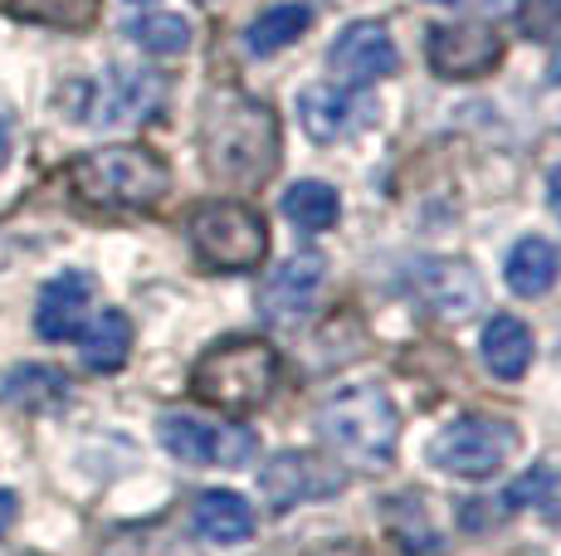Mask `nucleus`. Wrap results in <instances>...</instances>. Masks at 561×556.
I'll use <instances>...</instances> for the list:
<instances>
[{"label":"nucleus","instance_id":"obj_1","mask_svg":"<svg viewBox=\"0 0 561 556\" xmlns=\"http://www.w3.org/2000/svg\"><path fill=\"white\" fill-rule=\"evenodd\" d=\"M278 117L264 99L244 89H210L201 103V157L215 181L230 186H264L278 166Z\"/></svg>","mask_w":561,"mask_h":556},{"label":"nucleus","instance_id":"obj_2","mask_svg":"<svg viewBox=\"0 0 561 556\" xmlns=\"http://www.w3.org/2000/svg\"><path fill=\"white\" fill-rule=\"evenodd\" d=\"M69 190L79 206L103 210V216H127V210H152L171 190V166L152 147L117 142L79 157L69 166Z\"/></svg>","mask_w":561,"mask_h":556},{"label":"nucleus","instance_id":"obj_3","mask_svg":"<svg viewBox=\"0 0 561 556\" xmlns=\"http://www.w3.org/2000/svg\"><path fill=\"white\" fill-rule=\"evenodd\" d=\"M278 381L284 361L264 337H225L191 367V395L210 410H259L274 401Z\"/></svg>","mask_w":561,"mask_h":556},{"label":"nucleus","instance_id":"obj_4","mask_svg":"<svg viewBox=\"0 0 561 556\" xmlns=\"http://www.w3.org/2000/svg\"><path fill=\"white\" fill-rule=\"evenodd\" d=\"M322 440L362 468H386L401 444V410L381 386H347L322 405Z\"/></svg>","mask_w":561,"mask_h":556},{"label":"nucleus","instance_id":"obj_5","mask_svg":"<svg viewBox=\"0 0 561 556\" xmlns=\"http://www.w3.org/2000/svg\"><path fill=\"white\" fill-rule=\"evenodd\" d=\"M186 234L201 264H210L220 274L254 269V264H264L268 250V224L244 200H201L186 220Z\"/></svg>","mask_w":561,"mask_h":556},{"label":"nucleus","instance_id":"obj_6","mask_svg":"<svg viewBox=\"0 0 561 556\" xmlns=\"http://www.w3.org/2000/svg\"><path fill=\"white\" fill-rule=\"evenodd\" d=\"M517 444H523V435H517V425L503 420V415H459L455 425H445V430L435 435L430 464L449 478L479 484V478H493L508 464L517 454Z\"/></svg>","mask_w":561,"mask_h":556},{"label":"nucleus","instance_id":"obj_7","mask_svg":"<svg viewBox=\"0 0 561 556\" xmlns=\"http://www.w3.org/2000/svg\"><path fill=\"white\" fill-rule=\"evenodd\" d=\"M157 435L171 459L196 468H244L259 449L250 425H225V420H205V415H181V410L161 415Z\"/></svg>","mask_w":561,"mask_h":556},{"label":"nucleus","instance_id":"obj_8","mask_svg":"<svg viewBox=\"0 0 561 556\" xmlns=\"http://www.w3.org/2000/svg\"><path fill=\"white\" fill-rule=\"evenodd\" d=\"M342 488H347V468L332 454H318V449H278V454H268L264 468H259V494L278 512L337 498Z\"/></svg>","mask_w":561,"mask_h":556},{"label":"nucleus","instance_id":"obj_9","mask_svg":"<svg viewBox=\"0 0 561 556\" xmlns=\"http://www.w3.org/2000/svg\"><path fill=\"white\" fill-rule=\"evenodd\" d=\"M425 59L439 79H483L499 69L503 35L483 20H455V25H435L425 39Z\"/></svg>","mask_w":561,"mask_h":556},{"label":"nucleus","instance_id":"obj_10","mask_svg":"<svg viewBox=\"0 0 561 556\" xmlns=\"http://www.w3.org/2000/svg\"><path fill=\"white\" fill-rule=\"evenodd\" d=\"M410 288L439 323H463L483 303V278L469 259H420L410 269Z\"/></svg>","mask_w":561,"mask_h":556},{"label":"nucleus","instance_id":"obj_11","mask_svg":"<svg viewBox=\"0 0 561 556\" xmlns=\"http://www.w3.org/2000/svg\"><path fill=\"white\" fill-rule=\"evenodd\" d=\"M322 278H328V259H322L318 250H298L294 259H284L268 274V283L259 288V313H264V323L288 327V323H298V317H308L322 293Z\"/></svg>","mask_w":561,"mask_h":556},{"label":"nucleus","instance_id":"obj_12","mask_svg":"<svg viewBox=\"0 0 561 556\" xmlns=\"http://www.w3.org/2000/svg\"><path fill=\"white\" fill-rule=\"evenodd\" d=\"M371 117H376L371 103H366L362 93L342 89V83H308V89L298 93V127H304L318 147L347 142Z\"/></svg>","mask_w":561,"mask_h":556},{"label":"nucleus","instance_id":"obj_13","mask_svg":"<svg viewBox=\"0 0 561 556\" xmlns=\"http://www.w3.org/2000/svg\"><path fill=\"white\" fill-rule=\"evenodd\" d=\"M328 63L337 79L347 83H376V79H391L396 63H401V49H396L391 30L381 20H352L328 49Z\"/></svg>","mask_w":561,"mask_h":556},{"label":"nucleus","instance_id":"obj_14","mask_svg":"<svg viewBox=\"0 0 561 556\" xmlns=\"http://www.w3.org/2000/svg\"><path fill=\"white\" fill-rule=\"evenodd\" d=\"M89 308H93V278L79 269H64L54 274L45 288H39V303H35V333L45 341H73L89 323Z\"/></svg>","mask_w":561,"mask_h":556},{"label":"nucleus","instance_id":"obj_15","mask_svg":"<svg viewBox=\"0 0 561 556\" xmlns=\"http://www.w3.org/2000/svg\"><path fill=\"white\" fill-rule=\"evenodd\" d=\"M161 99V79L147 69H113L99 83V103H93V123L103 127H127L142 123Z\"/></svg>","mask_w":561,"mask_h":556},{"label":"nucleus","instance_id":"obj_16","mask_svg":"<svg viewBox=\"0 0 561 556\" xmlns=\"http://www.w3.org/2000/svg\"><path fill=\"white\" fill-rule=\"evenodd\" d=\"M191 528L210 547H244L254 537V508L240 494H230V488H210L191 508Z\"/></svg>","mask_w":561,"mask_h":556},{"label":"nucleus","instance_id":"obj_17","mask_svg":"<svg viewBox=\"0 0 561 556\" xmlns=\"http://www.w3.org/2000/svg\"><path fill=\"white\" fill-rule=\"evenodd\" d=\"M479 357L499 381H517L533 367V327L513 313H493L479 337Z\"/></svg>","mask_w":561,"mask_h":556},{"label":"nucleus","instance_id":"obj_18","mask_svg":"<svg viewBox=\"0 0 561 556\" xmlns=\"http://www.w3.org/2000/svg\"><path fill=\"white\" fill-rule=\"evenodd\" d=\"M561 274V254L552 240H542V234H523V240L508 250V264H503V278H508V288L517 298H542L552 293Z\"/></svg>","mask_w":561,"mask_h":556},{"label":"nucleus","instance_id":"obj_19","mask_svg":"<svg viewBox=\"0 0 561 556\" xmlns=\"http://www.w3.org/2000/svg\"><path fill=\"white\" fill-rule=\"evenodd\" d=\"M79 357H83V367L89 371L113 377V371L133 357V323H127V313L107 308V313L93 317V327H83L79 333Z\"/></svg>","mask_w":561,"mask_h":556},{"label":"nucleus","instance_id":"obj_20","mask_svg":"<svg viewBox=\"0 0 561 556\" xmlns=\"http://www.w3.org/2000/svg\"><path fill=\"white\" fill-rule=\"evenodd\" d=\"M0 401L15 405L25 415H49L69 401V381L54 367H15L5 381H0Z\"/></svg>","mask_w":561,"mask_h":556},{"label":"nucleus","instance_id":"obj_21","mask_svg":"<svg viewBox=\"0 0 561 556\" xmlns=\"http://www.w3.org/2000/svg\"><path fill=\"white\" fill-rule=\"evenodd\" d=\"M312 30V10L298 5V0H284V5H268L259 20H250V30H244V45L254 49L259 59L264 55H278V49L298 45Z\"/></svg>","mask_w":561,"mask_h":556},{"label":"nucleus","instance_id":"obj_22","mask_svg":"<svg viewBox=\"0 0 561 556\" xmlns=\"http://www.w3.org/2000/svg\"><path fill=\"white\" fill-rule=\"evenodd\" d=\"M127 39L142 45L147 55L157 59H171L191 45V20L176 15V10H142V15L127 20Z\"/></svg>","mask_w":561,"mask_h":556},{"label":"nucleus","instance_id":"obj_23","mask_svg":"<svg viewBox=\"0 0 561 556\" xmlns=\"http://www.w3.org/2000/svg\"><path fill=\"white\" fill-rule=\"evenodd\" d=\"M284 216L298 224V230H332L342 216V196L328 186V181H298V186L284 190Z\"/></svg>","mask_w":561,"mask_h":556},{"label":"nucleus","instance_id":"obj_24","mask_svg":"<svg viewBox=\"0 0 561 556\" xmlns=\"http://www.w3.org/2000/svg\"><path fill=\"white\" fill-rule=\"evenodd\" d=\"M103 556H196L167 528H127L103 547Z\"/></svg>","mask_w":561,"mask_h":556},{"label":"nucleus","instance_id":"obj_25","mask_svg":"<svg viewBox=\"0 0 561 556\" xmlns=\"http://www.w3.org/2000/svg\"><path fill=\"white\" fill-rule=\"evenodd\" d=\"M523 30L537 39L561 35V0H523Z\"/></svg>","mask_w":561,"mask_h":556},{"label":"nucleus","instance_id":"obj_26","mask_svg":"<svg viewBox=\"0 0 561 556\" xmlns=\"http://www.w3.org/2000/svg\"><path fill=\"white\" fill-rule=\"evenodd\" d=\"M552 484H557L552 468H533V474H523V478H517V484L508 488V502H513V508H527V502H547Z\"/></svg>","mask_w":561,"mask_h":556},{"label":"nucleus","instance_id":"obj_27","mask_svg":"<svg viewBox=\"0 0 561 556\" xmlns=\"http://www.w3.org/2000/svg\"><path fill=\"white\" fill-rule=\"evenodd\" d=\"M15 518H20V498L10 494V488H0V537L15 528Z\"/></svg>","mask_w":561,"mask_h":556},{"label":"nucleus","instance_id":"obj_28","mask_svg":"<svg viewBox=\"0 0 561 556\" xmlns=\"http://www.w3.org/2000/svg\"><path fill=\"white\" fill-rule=\"evenodd\" d=\"M547 200H552V210L561 216V166L552 171V181H547Z\"/></svg>","mask_w":561,"mask_h":556},{"label":"nucleus","instance_id":"obj_29","mask_svg":"<svg viewBox=\"0 0 561 556\" xmlns=\"http://www.w3.org/2000/svg\"><path fill=\"white\" fill-rule=\"evenodd\" d=\"M10 162V127H5V117H0V166Z\"/></svg>","mask_w":561,"mask_h":556},{"label":"nucleus","instance_id":"obj_30","mask_svg":"<svg viewBox=\"0 0 561 556\" xmlns=\"http://www.w3.org/2000/svg\"><path fill=\"white\" fill-rule=\"evenodd\" d=\"M557 371H561V337H557Z\"/></svg>","mask_w":561,"mask_h":556},{"label":"nucleus","instance_id":"obj_31","mask_svg":"<svg viewBox=\"0 0 561 556\" xmlns=\"http://www.w3.org/2000/svg\"><path fill=\"white\" fill-rule=\"evenodd\" d=\"M430 5H455V0H430Z\"/></svg>","mask_w":561,"mask_h":556},{"label":"nucleus","instance_id":"obj_32","mask_svg":"<svg viewBox=\"0 0 561 556\" xmlns=\"http://www.w3.org/2000/svg\"><path fill=\"white\" fill-rule=\"evenodd\" d=\"M133 5H137V0H133ZM142 5H147V0H142Z\"/></svg>","mask_w":561,"mask_h":556}]
</instances>
